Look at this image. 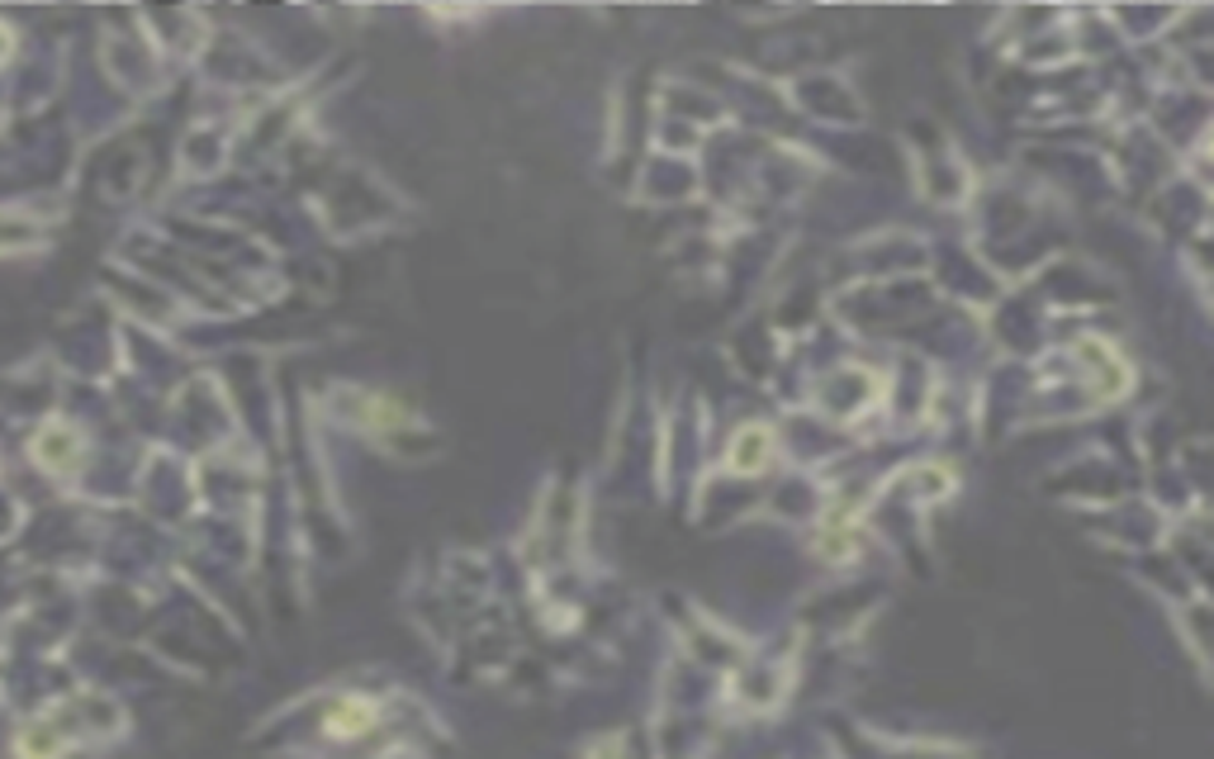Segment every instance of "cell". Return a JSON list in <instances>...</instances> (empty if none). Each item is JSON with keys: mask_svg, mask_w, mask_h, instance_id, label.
Listing matches in <instances>:
<instances>
[{"mask_svg": "<svg viewBox=\"0 0 1214 759\" xmlns=\"http://www.w3.org/2000/svg\"><path fill=\"white\" fill-rule=\"evenodd\" d=\"M769 451H774V437L764 432V428H745L736 441H730V470H740V475H755L769 466Z\"/></svg>", "mask_w": 1214, "mask_h": 759, "instance_id": "6da1fadb", "label": "cell"}, {"mask_svg": "<svg viewBox=\"0 0 1214 759\" xmlns=\"http://www.w3.org/2000/svg\"><path fill=\"white\" fill-rule=\"evenodd\" d=\"M6 52H10V33L0 29V58H6Z\"/></svg>", "mask_w": 1214, "mask_h": 759, "instance_id": "3957f363", "label": "cell"}, {"mask_svg": "<svg viewBox=\"0 0 1214 759\" xmlns=\"http://www.w3.org/2000/svg\"><path fill=\"white\" fill-rule=\"evenodd\" d=\"M370 721H375V708H370V702H366V698H347V702H337V708L328 712V731L342 736V740H351V736L370 731Z\"/></svg>", "mask_w": 1214, "mask_h": 759, "instance_id": "7a4b0ae2", "label": "cell"}]
</instances>
